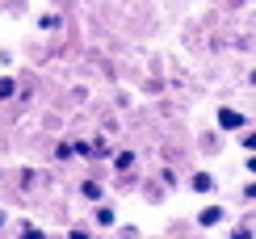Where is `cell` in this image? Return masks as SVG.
Returning <instances> with one entry per match:
<instances>
[{
	"instance_id": "3957f363",
	"label": "cell",
	"mask_w": 256,
	"mask_h": 239,
	"mask_svg": "<svg viewBox=\"0 0 256 239\" xmlns=\"http://www.w3.org/2000/svg\"><path fill=\"white\" fill-rule=\"evenodd\" d=\"M92 226H101V231H114V226H118V210H114L110 202H97V206H92Z\"/></svg>"
},
{
	"instance_id": "2e32d148",
	"label": "cell",
	"mask_w": 256,
	"mask_h": 239,
	"mask_svg": "<svg viewBox=\"0 0 256 239\" xmlns=\"http://www.w3.org/2000/svg\"><path fill=\"white\" fill-rule=\"evenodd\" d=\"M244 168H248V176H256V156H248V160H244Z\"/></svg>"
},
{
	"instance_id": "6da1fadb",
	"label": "cell",
	"mask_w": 256,
	"mask_h": 239,
	"mask_svg": "<svg viewBox=\"0 0 256 239\" xmlns=\"http://www.w3.org/2000/svg\"><path fill=\"white\" fill-rule=\"evenodd\" d=\"M214 126L222 130V134H240V130L248 126V114L236 110V105H222V110L214 114Z\"/></svg>"
},
{
	"instance_id": "52a82bcc",
	"label": "cell",
	"mask_w": 256,
	"mask_h": 239,
	"mask_svg": "<svg viewBox=\"0 0 256 239\" xmlns=\"http://www.w3.org/2000/svg\"><path fill=\"white\" fill-rule=\"evenodd\" d=\"M240 147H244V156H256V130L252 126L240 130Z\"/></svg>"
},
{
	"instance_id": "8992f818",
	"label": "cell",
	"mask_w": 256,
	"mask_h": 239,
	"mask_svg": "<svg viewBox=\"0 0 256 239\" xmlns=\"http://www.w3.org/2000/svg\"><path fill=\"white\" fill-rule=\"evenodd\" d=\"M114 172H122V176H126V172H134V164H138V156H134V151H114Z\"/></svg>"
},
{
	"instance_id": "4fadbf2b",
	"label": "cell",
	"mask_w": 256,
	"mask_h": 239,
	"mask_svg": "<svg viewBox=\"0 0 256 239\" xmlns=\"http://www.w3.org/2000/svg\"><path fill=\"white\" fill-rule=\"evenodd\" d=\"M160 180H164L168 189H176V172H172V168H164V172H160Z\"/></svg>"
},
{
	"instance_id": "7a4b0ae2",
	"label": "cell",
	"mask_w": 256,
	"mask_h": 239,
	"mask_svg": "<svg viewBox=\"0 0 256 239\" xmlns=\"http://www.w3.org/2000/svg\"><path fill=\"white\" fill-rule=\"evenodd\" d=\"M194 222L202 226V231H214V226H222V222H227V206H218V202H206V206L198 210V218H194Z\"/></svg>"
},
{
	"instance_id": "9a60e30c",
	"label": "cell",
	"mask_w": 256,
	"mask_h": 239,
	"mask_svg": "<svg viewBox=\"0 0 256 239\" xmlns=\"http://www.w3.org/2000/svg\"><path fill=\"white\" fill-rule=\"evenodd\" d=\"M244 202H256V176H252L248 184H244Z\"/></svg>"
},
{
	"instance_id": "ac0fdd59",
	"label": "cell",
	"mask_w": 256,
	"mask_h": 239,
	"mask_svg": "<svg viewBox=\"0 0 256 239\" xmlns=\"http://www.w3.org/2000/svg\"><path fill=\"white\" fill-rule=\"evenodd\" d=\"M248 84H252V88H256V68H252V72H248Z\"/></svg>"
},
{
	"instance_id": "5bb4252c",
	"label": "cell",
	"mask_w": 256,
	"mask_h": 239,
	"mask_svg": "<svg viewBox=\"0 0 256 239\" xmlns=\"http://www.w3.org/2000/svg\"><path fill=\"white\" fill-rule=\"evenodd\" d=\"M21 239H46V235H42L38 226H21Z\"/></svg>"
},
{
	"instance_id": "7c38bea8",
	"label": "cell",
	"mask_w": 256,
	"mask_h": 239,
	"mask_svg": "<svg viewBox=\"0 0 256 239\" xmlns=\"http://www.w3.org/2000/svg\"><path fill=\"white\" fill-rule=\"evenodd\" d=\"M72 156H76V147H72V143H59L55 147V160H72Z\"/></svg>"
},
{
	"instance_id": "e0dca14e",
	"label": "cell",
	"mask_w": 256,
	"mask_h": 239,
	"mask_svg": "<svg viewBox=\"0 0 256 239\" xmlns=\"http://www.w3.org/2000/svg\"><path fill=\"white\" fill-rule=\"evenodd\" d=\"M4 226H8V214H4V210H0V231H4Z\"/></svg>"
},
{
	"instance_id": "5b68a950",
	"label": "cell",
	"mask_w": 256,
	"mask_h": 239,
	"mask_svg": "<svg viewBox=\"0 0 256 239\" xmlns=\"http://www.w3.org/2000/svg\"><path fill=\"white\" fill-rule=\"evenodd\" d=\"M80 198H84V202H92V206H97V202H105V184H101L97 176L80 180Z\"/></svg>"
},
{
	"instance_id": "8fae6325",
	"label": "cell",
	"mask_w": 256,
	"mask_h": 239,
	"mask_svg": "<svg viewBox=\"0 0 256 239\" xmlns=\"http://www.w3.org/2000/svg\"><path fill=\"white\" fill-rule=\"evenodd\" d=\"M63 239H92V231H88V226H68V235H63Z\"/></svg>"
},
{
	"instance_id": "ba28073f",
	"label": "cell",
	"mask_w": 256,
	"mask_h": 239,
	"mask_svg": "<svg viewBox=\"0 0 256 239\" xmlns=\"http://www.w3.org/2000/svg\"><path fill=\"white\" fill-rule=\"evenodd\" d=\"M227 239H256V231H252V222H236Z\"/></svg>"
},
{
	"instance_id": "30bf717a",
	"label": "cell",
	"mask_w": 256,
	"mask_h": 239,
	"mask_svg": "<svg viewBox=\"0 0 256 239\" xmlns=\"http://www.w3.org/2000/svg\"><path fill=\"white\" fill-rule=\"evenodd\" d=\"M38 30L46 34V30H59V13H42L38 17Z\"/></svg>"
},
{
	"instance_id": "277c9868",
	"label": "cell",
	"mask_w": 256,
	"mask_h": 239,
	"mask_svg": "<svg viewBox=\"0 0 256 239\" xmlns=\"http://www.w3.org/2000/svg\"><path fill=\"white\" fill-rule=\"evenodd\" d=\"M189 189H194V193H202V198H214L218 180L210 176V172H194V176H189Z\"/></svg>"
},
{
	"instance_id": "9c48e42d",
	"label": "cell",
	"mask_w": 256,
	"mask_h": 239,
	"mask_svg": "<svg viewBox=\"0 0 256 239\" xmlns=\"http://www.w3.org/2000/svg\"><path fill=\"white\" fill-rule=\"evenodd\" d=\"M13 92H17V80L13 76H0V101H8Z\"/></svg>"
}]
</instances>
